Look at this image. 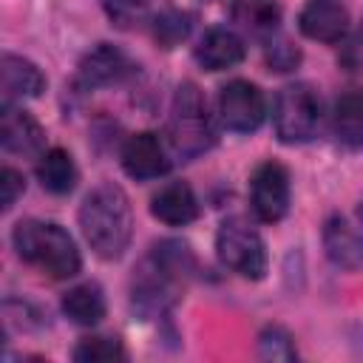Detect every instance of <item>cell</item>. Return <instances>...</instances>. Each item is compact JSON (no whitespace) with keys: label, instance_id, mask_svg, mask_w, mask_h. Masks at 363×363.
Here are the masks:
<instances>
[{"label":"cell","instance_id":"cell-15","mask_svg":"<svg viewBox=\"0 0 363 363\" xmlns=\"http://www.w3.org/2000/svg\"><path fill=\"white\" fill-rule=\"evenodd\" d=\"M128 60L119 48L102 43L96 45L94 51H88L79 62V79L85 85H108V82H116L119 77L128 74Z\"/></svg>","mask_w":363,"mask_h":363},{"label":"cell","instance_id":"cell-13","mask_svg":"<svg viewBox=\"0 0 363 363\" xmlns=\"http://www.w3.org/2000/svg\"><path fill=\"white\" fill-rule=\"evenodd\" d=\"M150 213L170 224V227H182V224H190L196 216H199V201L190 190V184L184 182H170L164 184L153 199H150Z\"/></svg>","mask_w":363,"mask_h":363},{"label":"cell","instance_id":"cell-5","mask_svg":"<svg viewBox=\"0 0 363 363\" xmlns=\"http://www.w3.org/2000/svg\"><path fill=\"white\" fill-rule=\"evenodd\" d=\"M216 250L221 264H227L233 272L258 281L267 272V250L255 227H250L244 218H227L218 227Z\"/></svg>","mask_w":363,"mask_h":363},{"label":"cell","instance_id":"cell-22","mask_svg":"<svg viewBox=\"0 0 363 363\" xmlns=\"http://www.w3.org/2000/svg\"><path fill=\"white\" fill-rule=\"evenodd\" d=\"M153 34L164 48H170V45H176L179 40H184L190 34V17L182 14V11H164L153 23Z\"/></svg>","mask_w":363,"mask_h":363},{"label":"cell","instance_id":"cell-19","mask_svg":"<svg viewBox=\"0 0 363 363\" xmlns=\"http://www.w3.org/2000/svg\"><path fill=\"white\" fill-rule=\"evenodd\" d=\"M235 20L250 34H272L278 20H281V11L272 0H238Z\"/></svg>","mask_w":363,"mask_h":363},{"label":"cell","instance_id":"cell-2","mask_svg":"<svg viewBox=\"0 0 363 363\" xmlns=\"http://www.w3.org/2000/svg\"><path fill=\"white\" fill-rule=\"evenodd\" d=\"M11 241L23 261L40 267L51 278H71L79 272V250L74 238L54 221L26 218L14 227Z\"/></svg>","mask_w":363,"mask_h":363},{"label":"cell","instance_id":"cell-4","mask_svg":"<svg viewBox=\"0 0 363 363\" xmlns=\"http://www.w3.org/2000/svg\"><path fill=\"white\" fill-rule=\"evenodd\" d=\"M272 122L281 142H306L320 122V99L306 82L284 85L272 105Z\"/></svg>","mask_w":363,"mask_h":363},{"label":"cell","instance_id":"cell-8","mask_svg":"<svg viewBox=\"0 0 363 363\" xmlns=\"http://www.w3.org/2000/svg\"><path fill=\"white\" fill-rule=\"evenodd\" d=\"M122 167L130 179L136 182H147V179H159L170 170L164 145L159 142L156 133H133L125 147H122Z\"/></svg>","mask_w":363,"mask_h":363},{"label":"cell","instance_id":"cell-1","mask_svg":"<svg viewBox=\"0 0 363 363\" xmlns=\"http://www.w3.org/2000/svg\"><path fill=\"white\" fill-rule=\"evenodd\" d=\"M79 227L99 258H119L133 233V213L125 190L113 182L96 184L79 207Z\"/></svg>","mask_w":363,"mask_h":363},{"label":"cell","instance_id":"cell-7","mask_svg":"<svg viewBox=\"0 0 363 363\" xmlns=\"http://www.w3.org/2000/svg\"><path fill=\"white\" fill-rule=\"evenodd\" d=\"M250 201L261 221H281L289 210V173L281 162H261L250 179Z\"/></svg>","mask_w":363,"mask_h":363},{"label":"cell","instance_id":"cell-20","mask_svg":"<svg viewBox=\"0 0 363 363\" xmlns=\"http://www.w3.org/2000/svg\"><path fill=\"white\" fill-rule=\"evenodd\" d=\"M122 357H125V349L113 337H82L79 346L74 349V360L79 363H111Z\"/></svg>","mask_w":363,"mask_h":363},{"label":"cell","instance_id":"cell-16","mask_svg":"<svg viewBox=\"0 0 363 363\" xmlns=\"http://www.w3.org/2000/svg\"><path fill=\"white\" fill-rule=\"evenodd\" d=\"M37 179L54 196L71 193L77 184V167H74V159L68 156V150H62V147L45 150L37 162Z\"/></svg>","mask_w":363,"mask_h":363},{"label":"cell","instance_id":"cell-11","mask_svg":"<svg viewBox=\"0 0 363 363\" xmlns=\"http://www.w3.org/2000/svg\"><path fill=\"white\" fill-rule=\"evenodd\" d=\"M323 247L335 267L340 269L363 267V233H357L346 218L332 216L323 224Z\"/></svg>","mask_w":363,"mask_h":363},{"label":"cell","instance_id":"cell-3","mask_svg":"<svg viewBox=\"0 0 363 363\" xmlns=\"http://www.w3.org/2000/svg\"><path fill=\"white\" fill-rule=\"evenodd\" d=\"M167 130H170V142H173L176 153L184 159L201 156L204 150L213 147L216 128H213V119L207 113V102L193 82L179 85L173 108H170Z\"/></svg>","mask_w":363,"mask_h":363},{"label":"cell","instance_id":"cell-18","mask_svg":"<svg viewBox=\"0 0 363 363\" xmlns=\"http://www.w3.org/2000/svg\"><path fill=\"white\" fill-rule=\"evenodd\" d=\"M332 128L335 136L346 145L363 142V91H346L343 96H337L332 111Z\"/></svg>","mask_w":363,"mask_h":363},{"label":"cell","instance_id":"cell-12","mask_svg":"<svg viewBox=\"0 0 363 363\" xmlns=\"http://www.w3.org/2000/svg\"><path fill=\"white\" fill-rule=\"evenodd\" d=\"M196 60L207 71H224L244 60V40L230 28H210L196 45Z\"/></svg>","mask_w":363,"mask_h":363},{"label":"cell","instance_id":"cell-23","mask_svg":"<svg viewBox=\"0 0 363 363\" xmlns=\"http://www.w3.org/2000/svg\"><path fill=\"white\" fill-rule=\"evenodd\" d=\"M23 190H26L23 173H17L14 167H3L0 170V201H3V210H9Z\"/></svg>","mask_w":363,"mask_h":363},{"label":"cell","instance_id":"cell-17","mask_svg":"<svg viewBox=\"0 0 363 363\" xmlns=\"http://www.w3.org/2000/svg\"><path fill=\"white\" fill-rule=\"evenodd\" d=\"M62 312L79 326H94L105 318V295L96 284H79L65 292Z\"/></svg>","mask_w":363,"mask_h":363},{"label":"cell","instance_id":"cell-21","mask_svg":"<svg viewBox=\"0 0 363 363\" xmlns=\"http://www.w3.org/2000/svg\"><path fill=\"white\" fill-rule=\"evenodd\" d=\"M258 354L267 360H295V343L292 335L281 326H267L258 337Z\"/></svg>","mask_w":363,"mask_h":363},{"label":"cell","instance_id":"cell-24","mask_svg":"<svg viewBox=\"0 0 363 363\" xmlns=\"http://www.w3.org/2000/svg\"><path fill=\"white\" fill-rule=\"evenodd\" d=\"M267 60H269V65H272L275 71H289V68H295V62L301 60V54H298V48L289 45V43H275V45L267 51Z\"/></svg>","mask_w":363,"mask_h":363},{"label":"cell","instance_id":"cell-9","mask_svg":"<svg viewBox=\"0 0 363 363\" xmlns=\"http://www.w3.org/2000/svg\"><path fill=\"white\" fill-rule=\"evenodd\" d=\"M0 142L9 153H17V156H34L40 153L43 142H45V133L40 128V122L23 111V108H11V105H3V116H0Z\"/></svg>","mask_w":363,"mask_h":363},{"label":"cell","instance_id":"cell-10","mask_svg":"<svg viewBox=\"0 0 363 363\" xmlns=\"http://www.w3.org/2000/svg\"><path fill=\"white\" fill-rule=\"evenodd\" d=\"M298 23L309 40L337 43L349 28V11L337 0H309L301 11Z\"/></svg>","mask_w":363,"mask_h":363},{"label":"cell","instance_id":"cell-25","mask_svg":"<svg viewBox=\"0 0 363 363\" xmlns=\"http://www.w3.org/2000/svg\"><path fill=\"white\" fill-rule=\"evenodd\" d=\"M357 218H360V224H363V204L357 207Z\"/></svg>","mask_w":363,"mask_h":363},{"label":"cell","instance_id":"cell-14","mask_svg":"<svg viewBox=\"0 0 363 363\" xmlns=\"http://www.w3.org/2000/svg\"><path fill=\"white\" fill-rule=\"evenodd\" d=\"M0 74H3V105H9L11 99L37 96L45 88L43 71L31 60H23L17 54H6L3 57Z\"/></svg>","mask_w":363,"mask_h":363},{"label":"cell","instance_id":"cell-6","mask_svg":"<svg viewBox=\"0 0 363 363\" xmlns=\"http://www.w3.org/2000/svg\"><path fill=\"white\" fill-rule=\"evenodd\" d=\"M267 113V102L258 85L247 82V79H233L221 88L218 94V116L224 122V128L235 130V133H250L264 122Z\"/></svg>","mask_w":363,"mask_h":363}]
</instances>
